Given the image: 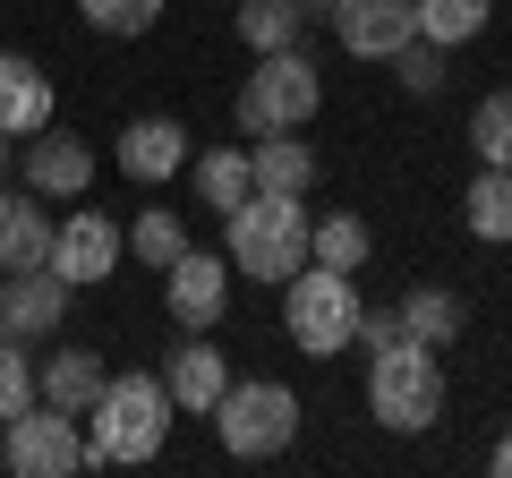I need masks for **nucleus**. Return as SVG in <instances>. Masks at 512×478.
I'll return each mask as SVG.
<instances>
[{
    "mask_svg": "<svg viewBox=\"0 0 512 478\" xmlns=\"http://www.w3.org/2000/svg\"><path fill=\"white\" fill-rule=\"evenodd\" d=\"M69 316V282L52 265H18V274H0V333L9 342H35V333H60Z\"/></svg>",
    "mask_w": 512,
    "mask_h": 478,
    "instance_id": "9",
    "label": "nucleus"
},
{
    "mask_svg": "<svg viewBox=\"0 0 512 478\" xmlns=\"http://www.w3.org/2000/svg\"><path fill=\"white\" fill-rule=\"evenodd\" d=\"M291 342L308 350V359H333V350H350V325H359V291H350V274H333V265H299L291 274Z\"/></svg>",
    "mask_w": 512,
    "mask_h": 478,
    "instance_id": "6",
    "label": "nucleus"
},
{
    "mask_svg": "<svg viewBox=\"0 0 512 478\" xmlns=\"http://www.w3.org/2000/svg\"><path fill=\"white\" fill-rule=\"evenodd\" d=\"M470 231L478 239H512V171H495V163H478V180H470Z\"/></svg>",
    "mask_w": 512,
    "mask_h": 478,
    "instance_id": "22",
    "label": "nucleus"
},
{
    "mask_svg": "<svg viewBox=\"0 0 512 478\" xmlns=\"http://www.w3.org/2000/svg\"><path fill=\"white\" fill-rule=\"evenodd\" d=\"M495 470H504V478H512V436H504V453H495Z\"/></svg>",
    "mask_w": 512,
    "mask_h": 478,
    "instance_id": "32",
    "label": "nucleus"
},
{
    "mask_svg": "<svg viewBox=\"0 0 512 478\" xmlns=\"http://www.w3.org/2000/svg\"><path fill=\"white\" fill-rule=\"evenodd\" d=\"M299 18H333V0H299Z\"/></svg>",
    "mask_w": 512,
    "mask_h": 478,
    "instance_id": "31",
    "label": "nucleus"
},
{
    "mask_svg": "<svg viewBox=\"0 0 512 478\" xmlns=\"http://www.w3.org/2000/svg\"><path fill=\"white\" fill-rule=\"evenodd\" d=\"M393 69H402L410 94H444V77H453V69H444V43H427V35H410L402 52H393Z\"/></svg>",
    "mask_w": 512,
    "mask_h": 478,
    "instance_id": "29",
    "label": "nucleus"
},
{
    "mask_svg": "<svg viewBox=\"0 0 512 478\" xmlns=\"http://www.w3.org/2000/svg\"><path fill=\"white\" fill-rule=\"evenodd\" d=\"M0 129L9 137L52 129V77H43L35 60H18V52H0Z\"/></svg>",
    "mask_w": 512,
    "mask_h": 478,
    "instance_id": "13",
    "label": "nucleus"
},
{
    "mask_svg": "<svg viewBox=\"0 0 512 478\" xmlns=\"http://www.w3.org/2000/svg\"><path fill=\"white\" fill-rule=\"evenodd\" d=\"M77 9H86L94 35H146L163 18V0H77Z\"/></svg>",
    "mask_w": 512,
    "mask_h": 478,
    "instance_id": "27",
    "label": "nucleus"
},
{
    "mask_svg": "<svg viewBox=\"0 0 512 478\" xmlns=\"http://www.w3.org/2000/svg\"><path fill=\"white\" fill-rule=\"evenodd\" d=\"M248 171H256V188L308 197V180H316V154L299 146V129H274V137H256V146H248Z\"/></svg>",
    "mask_w": 512,
    "mask_h": 478,
    "instance_id": "17",
    "label": "nucleus"
},
{
    "mask_svg": "<svg viewBox=\"0 0 512 478\" xmlns=\"http://www.w3.org/2000/svg\"><path fill=\"white\" fill-rule=\"evenodd\" d=\"M299 0H239V43L248 52H291L299 43Z\"/></svg>",
    "mask_w": 512,
    "mask_h": 478,
    "instance_id": "20",
    "label": "nucleus"
},
{
    "mask_svg": "<svg viewBox=\"0 0 512 478\" xmlns=\"http://www.w3.org/2000/svg\"><path fill=\"white\" fill-rule=\"evenodd\" d=\"M128 248H137V257H146L154 274H163V265H171V257L188 248V231H180V214H163V205H146V214H137V231H128Z\"/></svg>",
    "mask_w": 512,
    "mask_h": 478,
    "instance_id": "26",
    "label": "nucleus"
},
{
    "mask_svg": "<svg viewBox=\"0 0 512 478\" xmlns=\"http://www.w3.org/2000/svg\"><path fill=\"white\" fill-rule=\"evenodd\" d=\"M393 316H402V333H410V342H427V350L461 342V299L453 291H410Z\"/></svg>",
    "mask_w": 512,
    "mask_h": 478,
    "instance_id": "21",
    "label": "nucleus"
},
{
    "mask_svg": "<svg viewBox=\"0 0 512 478\" xmlns=\"http://www.w3.org/2000/svg\"><path fill=\"white\" fill-rule=\"evenodd\" d=\"M256 188V171H248V154H231V146H214V154H197V197L214 205V214H231L239 197Z\"/></svg>",
    "mask_w": 512,
    "mask_h": 478,
    "instance_id": "23",
    "label": "nucleus"
},
{
    "mask_svg": "<svg viewBox=\"0 0 512 478\" xmlns=\"http://www.w3.org/2000/svg\"><path fill=\"white\" fill-rule=\"evenodd\" d=\"M188 163V129L180 120H128L120 129V171L128 180H171Z\"/></svg>",
    "mask_w": 512,
    "mask_h": 478,
    "instance_id": "14",
    "label": "nucleus"
},
{
    "mask_svg": "<svg viewBox=\"0 0 512 478\" xmlns=\"http://www.w3.org/2000/svg\"><path fill=\"white\" fill-rule=\"evenodd\" d=\"M333 35L359 60H393L419 35V0H333Z\"/></svg>",
    "mask_w": 512,
    "mask_h": 478,
    "instance_id": "10",
    "label": "nucleus"
},
{
    "mask_svg": "<svg viewBox=\"0 0 512 478\" xmlns=\"http://www.w3.org/2000/svg\"><path fill=\"white\" fill-rule=\"evenodd\" d=\"M0 461L18 478H77L86 470V436H77V410H18L0 427Z\"/></svg>",
    "mask_w": 512,
    "mask_h": 478,
    "instance_id": "7",
    "label": "nucleus"
},
{
    "mask_svg": "<svg viewBox=\"0 0 512 478\" xmlns=\"http://www.w3.org/2000/svg\"><path fill=\"white\" fill-rule=\"evenodd\" d=\"M171 419H180V402H171L163 376H111V385L94 393L86 461H154L171 444Z\"/></svg>",
    "mask_w": 512,
    "mask_h": 478,
    "instance_id": "1",
    "label": "nucleus"
},
{
    "mask_svg": "<svg viewBox=\"0 0 512 478\" xmlns=\"http://www.w3.org/2000/svg\"><path fill=\"white\" fill-rule=\"evenodd\" d=\"M163 385H171L180 410H214L222 385H231V376H222V350L214 342H180V350H171V368H163Z\"/></svg>",
    "mask_w": 512,
    "mask_h": 478,
    "instance_id": "18",
    "label": "nucleus"
},
{
    "mask_svg": "<svg viewBox=\"0 0 512 478\" xmlns=\"http://www.w3.org/2000/svg\"><path fill=\"white\" fill-rule=\"evenodd\" d=\"M43 257H52V222H43V205L18 197V188H0V274L43 265Z\"/></svg>",
    "mask_w": 512,
    "mask_h": 478,
    "instance_id": "15",
    "label": "nucleus"
},
{
    "mask_svg": "<svg viewBox=\"0 0 512 478\" xmlns=\"http://www.w3.org/2000/svg\"><path fill=\"white\" fill-rule=\"evenodd\" d=\"M26 188H35V197H86V188H94V154H86V137L35 129V146H26Z\"/></svg>",
    "mask_w": 512,
    "mask_h": 478,
    "instance_id": "12",
    "label": "nucleus"
},
{
    "mask_svg": "<svg viewBox=\"0 0 512 478\" xmlns=\"http://www.w3.org/2000/svg\"><path fill=\"white\" fill-rule=\"evenodd\" d=\"M35 393H43V385H35V368H26V350L0 333V427L18 419V410H35Z\"/></svg>",
    "mask_w": 512,
    "mask_h": 478,
    "instance_id": "28",
    "label": "nucleus"
},
{
    "mask_svg": "<svg viewBox=\"0 0 512 478\" xmlns=\"http://www.w3.org/2000/svg\"><path fill=\"white\" fill-rule=\"evenodd\" d=\"M316 103H325V77H316V60L299 52H256L248 86H239V137H274V129H308Z\"/></svg>",
    "mask_w": 512,
    "mask_h": 478,
    "instance_id": "4",
    "label": "nucleus"
},
{
    "mask_svg": "<svg viewBox=\"0 0 512 478\" xmlns=\"http://www.w3.org/2000/svg\"><path fill=\"white\" fill-rule=\"evenodd\" d=\"M350 342H359V350H384V342H402V316H376V308H359Z\"/></svg>",
    "mask_w": 512,
    "mask_h": 478,
    "instance_id": "30",
    "label": "nucleus"
},
{
    "mask_svg": "<svg viewBox=\"0 0 512 478\" xmlns=\"http://www.w3.org/2000/svg\"><path fill=\"white\" fill-rule=\"evenodd\" d=\"M163 299H171V316H180L188 333H214L222 325V299H231V274H222V257L180 248V257L163 265Z\"/></svg>",
    "mask_w": 512,
    "mask_h": 478,
    "instance_id": "11",
    "label": "nucleus"
},
{
    "mask_svg": "<svg viewBox=\"0 0 512 478\" xmlns=\"http://www.w3.org/2000/svg\"><path fill=\"white\" fill-rule=\"evenodd\" d=\"M299 265H308V205L282 197V188H248L231 205V274L291 282Z\"/></svg>",
    "mask_w": 512,
    "mask_h": 478,
    "instance_id": "2",
    "label": "nucleus"
},
{
    "mask_svg": "<svg viewBox=\"0 0 512 478\" xmlns=\"http://www.w3.org/2000/svg\"><path fill=\"white\" fill-rule=\"evenodd\" d=\"M120 248H128V239H120V222H111V214H94V205H77V214L52 231V257H43V265H52V274L77 291V282H111Z\"/></svg>",
    "mask_w": 512,
    "mask_h": 478,
    "instance_id": "8",
    "label": "nucleus"
},
{
    "mask_svg": "<svg viewBox=\"0 0 512 478\" xmlns=\"http://www.w3.org/2000/svg\"><path fill=\"white\" fill-rule=\"evenodd\" d=\"M367 222L359 214H325V222H308V265H333V274H359L367 265Z\"/></svg>",
    "mask_w": 512,
    "mask_h": 478,
    "instance_id": "19",
    "label": "nucleus"
},
{
    "mask_svg": "<svg viewBox=\"0 0 512 478\" xmlns=\"http://www.w3.org/2000/svg\"><path fill=\"white\" fill-rule=\"evenodd\" d=\"M367 410H376V427H393V436H427V427L444 419V368L427 342H384L367 350Z\"/></svg>",
    "mask_w": 512,
    "mask_h": 478,
    "instance_id": "3",
    "label": "nucleus"
},
{
    "mask_svg": "<svg viewBox=\"0 0 512 478\" xmlns=\"http://www.w3.org/2000/svg\"><path fill=\"white\" fill-rule=\"evenodd\" d=\"M205 419H214L222 453L274 461V453H291V436H299V393L291 385H222V402L205 410Z\"/></svg>",
    "mask_w": 512,
    "mask_h": 478,
    "instance_id": "5",
    "label": "nucleus"
},
{
    "mask_svg": "<svg viewBox=\"0 0 512 478\" xmlns=\"http://www.w3.org/2000/svg\"><path fill=\"white\" fill-rule=\"evenodd\" d=\"M35 385H43L52 410H94V393L111 385V368L94 359V350H52V359L35 368Z\"/></svg>",
    "mask_w": 512,
    "mask_h": 478,
    "instance_id": "16",
    "label": "nucleus"
},
{
    "mask_svg": "<svg viewBox=\"0 0 512 478\" xmlns=\"http://www.w3.org/2000/svg\"><path fill=\"white\" fill-rule=\"evenodd\" d=\"M470 146H478V163L512 171V86H504V94H487V103L470 111Z\"/></svg>",
    "mask_w": 512,
    "mask_h": 478,
    "instance_id": "25",
    "label": "nucleus"
},
{
    "mask_svg": "<svg viewBox=\"0 0 512 478\" xmlns=\"http://www.w3.org/2000/svg\"><path fill=\"white\" fill-rule=\"evenodd\" d=\"M487 9H495V0H419V35L453 52V43L487 35Z\"/></svg>",
    "mask_w": 512,
    "mask_h": 478,
    "instance_id": "24",
    "label": "nucleus"
},
{
    "mask_svg": "<svg viewBox=\"0 0 512 478\" xmlns=\"http://www.w3.org/2000/svg\"><path fill=\"white\" fill-rule=\"evenodd\" d=\"M0 171H9V129H0Z\"/></svg>",
    "mask_w": 512,
    "mask_h": 478,
    "instance_id": "33",
    "label": "nucleus"
}]
</instances>
